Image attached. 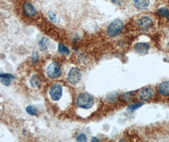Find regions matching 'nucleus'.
I'll list each match as a JSON object with an SVG mask.
<instances>
[{
    "mask_svg": "<svg viewBox=\"0 0 169 142\" xmlns=\"http://www.w3.org/2000/svg\"><path fill=\"white\" fill-rule=\"evenodd\" d=\"M76 103L78 107L88 109L93 107L94 104V100L91 95L84 92L79 95L78 99H77Z\"/></svg>",
    "mask_w": 169,
    "mask_h": 142,
    "instance_id": "f257e3e1",
    "label": "nucleus"
},
{
    "mask_svg": "<svg viewBox=\"0 0 169 142\" xmlns=\"http://www.w3.org/2000/svg\"><path fill=\"white\" fill-rule=\"evenodd\" d=\"M124 24L119 19H116L112 21L107 28V34L110 37H114L119 35L122 31Z\"/></svg>",
    "mask_w": 169,
    "mask_h": 142,
    "instance_id": "f03ea898",
    "label": "nucleus"
},
{
    "mask_svg": "<svg viewBox=\"0 0 169 142\" xmlns=\"http://www.w3.org/2000/svg\"><path fill=\"white\" fill-rule=\"evenodd\" d=\"M46 73L50 78L55 79L59 77L61 74V70L60 64L57 61H53L49 64L46 69Z\"/></svg>",
    "mask_w": 169,
    "mask_h": 142,
    "instance_id": "7ed1b4c3",
    "label": "nucleus"
},
{
    "mask_svg": "<svg viewBox=\"0 0 169 142\" xmlns=\"http://www.w3.org/2000/svg\"><path fill=\"white\" fill-rule=\"evenodd\" d=\"M81 76V73H80L79 68H72L68 73L67 80L70 83H71L72 85H75L78 84L80 81Z\"/></svg>",
    "mask_w": 169,
    "mask_h": 142,
    "instance_id": "20e7f679",
    "label": "nucleus"
},
{
    "mask_svg": "<svg viewBox=\"0 0 169 142\" xmlns=\"http://www.w3.org/2000/svg\"><path fill=\"white\" fill-rule=\"evenodd\" d=\"M62 93H63V88L61 85L59 83L54 84L50 90V97L54 101L59 100L62 96Z\"/></svg>",
    "mask_w": 169,
    "mask_h": 142,
    "instance_id": "39448f33",
    "label": "nucleus"
},
{
    "mask_svg": "<svg viewBox=\"0 0 169 142\" xmlns=\"http://www.w3.org/2000/svg\"><path fill=\"white\" fill-rule=\"evenodd\" d=\"M155 96V91L152 88H145L139 92L138 96L141 100L148 101L152 99Z\"/></svg>",
    "mask_w": 169,
    "mask_h": 142,
    "instance_id": "423d86ee",
    "label": "nucleus"
},
{
    "mask_svg": "<svg viewBox=\"0 0 169 142\" xmlns=\"http://www.w3.org/2000/svg\"><path fill=\"white\" fill-rule=\"evenodd\" d=\"M138 25L142 30H148L153 26V21L149 17L145 16L139 19Z\"/></svg>",
    "mask_w": 169,
    "mask_h": 142,
    "instance_id": "0eeeda50",
    "label": "nucleus"
},
{
    "mask_svg": "<svg viewBox=\"0 0 169 142\" xmlns=\"http://www.w3.org/2000/svg\"><path fill=\"white\" fill-rule=\"evenodd\" d=\"M24 14L28 17H34L37 13L36 10L30 3H25L23 6Z\"/></svg>",
    "mask_w": 169,
    "mask_h": 142,
    "instance_id": "6e6552de",
    "label": "nucleus"
},
{
    "mask_svg": "<svg viewBox=\"0 0 169 142\" xmlns=\"http://www.w3.org/2000/svg\"><path fill=\"white\" fill-rule=\"evenodd\" d=\"M134 49L135 51L139 54H145L148 52L149 45L145 42H139L135 45Z\"/></svg>",
    "mask_w": 169,
    "mask_h": 142,
    "instance_id": "1a4fd4ad",
    "label": "nucleus"
},
{
    "mask_svg": "<svg viewBox=\"0 0 169 142\" xmlns=\"http://www.w3.org/2000/svg\"><path fill=\"white\" fill-rule=\"evenodd\" d=\"M159 92L163 96H169V81L161 82L159 86Z\"/></svg>",
    "mask_w": 169,
    "mask_h": 142,
    "instance_id": "9d476101",
    "label": "nucleus"
},
{
    "mask_svg": "<svg viewBox=\"0 0 169 142\" xmlns=\"http://www.w3.org/2000/svg\"><path fill=\"white\" fill-rule=\"evenodd\" d=\"M134 4L138 10H145L148 8L149 4V0H134Z\"/></svg>",
    "mask_w": 169,
    "mask_h": 142,
    "instance_id": "9b49d317",
    "label": "nucleus"
},
{
    "mask_svg": "<svg viewBox=\"0 0 169 142\" xmlns=\"http://www.w3.org/2000/svg\"><path fill=\"white\" fill-rule=\"evenodd\" d=\"M0 78H1V82L3 85L8 86L10 84L11 81L15 78V76L11 74L4 73L0 75Z\"/></svg>",
    "mask_w": 169,
    "mask_h": 142,
    "instance_id": "f8f14e48",
    "label": "nucleus"
},
{
    "mask_svg": "<svg viewBox=\"0 0 169 142\" xmlns=\"http://www.w3.org/2000/svg\"><path fill=\"white\" fill-rule=\"evenodd\" d=\"M30 84L33 88H39L41 85V80L38 75H33L30 79Z\"/></svg>",
    "mask_w": 169,
    "mask_h": 142,
    "instance_id": "ddd939ff",
    "label": "nucleus"
},
{
    "mask_svg": "<svg viewBox=\"0 0 169 142\" xmlns=\"http://www.w3.org/2000/svg\"><path fill=\"white\" fill-rule=\"evenodd\" d=\"M58 52L61 55L64 56H67L68 54H70L71 52H70V50L67 48L63 44H58Z\"/></svg>",
    "mask_w": 169,
    "mask_h": 142,
    "instance_id": "4468645a",
    "label": "nucleus"
},
{
    "mask_svg": "<svg viewBox=\"0 0 169 142\" xmlns=\"http://www.w3.org/2000/svg\"><path fill=\"white\" fill-rule=\"evenodd\" d=\"M47 44H48V40L46 37H43L39 42V47L42 51H45L47 49Z\"/></svg>",
    "mask_w": 169,
    "mask_h": 142,
    "instance_id": "2eb2a0df",
    "label": "nucleus"
},
{
    "mask_svg": "<svg viewBox=\"0 0 169 142\" xmlns=\"http://www.w3.org/2000/svg\"><path fill=\"white\" fill-rule=\"evenodd\" d=\"M134 97L133 92H128L124 93L122 96H121V99L124 102H129L132 100Z\"/></svg>",
    "mask_w": 169,
    "mask_h": 142,
    "instance_id": "dca6fc26",
    "label": "nucleus"
},
{
    "mask_svg": "<svg viewBox=\"0 0 169 142\" xmlns=\"http://www.w3.org/2000/svg\"><path fill=\"white\" fill-rule=\"evenodd\" d=\"M158 13H159L160 16L162 17L167 18V19L169 18V10L165 8V7H163V8L159 9V10H158Z\"/></svg>",
    "mask_w": 169,
    "mask_h": 142,
    "instance_id": "f3484780",
    "label": "nucleus"
},
{
    "mask_svg": "<svg viewBox=\"0 0 169 142\" xmlns=\"http://www.w3.org/2000/svg\"><path fill=\"white\" fill-rule=\"evenodd\" d=\"M26 112L31 116L38 115V109L34 105H29L26 107Z\"/></svg>",
    "mask_w": 169,
    "mask_h": 142,
    "instance_id": "a211bd4d",
    "label": "nucleus"
},
{
    "mask_svg": "<svg viewBox=\"0 0 169 142\" xmlns=\"http://www.w3.org/2000/svg\"><path fill=\"white\" fill-rule=\"evenodd\" d=\"M142 105H143V103H142L132 104V105H129V106H128V107L127 108V110L128 112H134L135 110L138 109L139 108H140Z\"/></svg>",
    "mask_w": 169,
    "mask_h": 142,
    "instance_id": "6ab92c4d",
    "label": "nucleus"
},
{
    "mask_svg": "<svg viewBox=\"0 0 169 142\" xmlns=\"http://www.w3.org/2000/svg\"><path fill=\"white\" fill-rule=\"evenodd\" d=\"M49 18L51 21H53L54 24H57L60 21V19L58 18L57 15H55L54 13L52 12H50L49 13Z\"/></svg>",
    "mask_w": 169,
    "mask_h": 142,
    "instance_id": "aec40b11",
    "label": "nucleus"
},
{
    "mask_svg": "<svg viewBox=\"0 0 169 142\" xmlns=\"http://www.w3.org/2000/svg\"><path fill=\"white\" fill-rule=\"evenodd\" d=\"M76 140L78 141H87V137L84 133H80L79 135L77 136Z\"/></svg>",
    "mask_w": 169,
    "mask_h": 142,
    "instance_id": "412c9836",
    "label": "nucleus"
},
{
    "mask_svg": "<svg viewBox=\"0 0 169 142\" xmlns=\"http://www.w3.org/2000/svg\"><path fill=\"white\" fill-rule=\"evenodd\" d=\"M112 1L115 5H120L123 2V0H112Z\"/></svg>",
    "mask_w": 169,
    "mask_h": 142,
    "instance_id": "4be33fe9",
    "label": "nucleus"
},
{
    "mask_svg": "<svg viewBox=\"0 0 169 142\" xmlns=\"http://www.w3.org/2000/svg\"><path fill=\"white\" fill-rule=\"evenodd\" d=\"M38 60V56L37 53H34V55H33V58H32V62H36Z\"/></svg>",
    "mask_w": 169,
    "mask_h": 142,
    "instance_id": "5701e85b",
    "label": "nucleus"
},
{
    "mask_svg": "<svg viewBox=\"0 0 169 142\" xmlns=\"http://www.w3.org/2000/svg\"><path fill=\"white\" fill-rule=\"evenodd\" d=\"M91 141H100V140H99L98 138H97L96 137H93L91 139Z\"/></svg>",
    "mask_w": 169,
    "mask_h": 142,
    "instance_id": "b1692460",
    "label": "nucleus"
}]
</instances>
